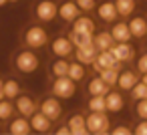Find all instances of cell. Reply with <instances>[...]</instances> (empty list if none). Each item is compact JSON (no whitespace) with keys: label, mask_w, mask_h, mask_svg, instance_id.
Instances as JSON below:
<instances>
[{"label":"cell","mask_w":147,"mask_h":135,"mask_svg":"<svg viewBox=\"0 0 147 135\" xmlns=\"http://www.w3.org/2000/svg\"><path fill=\"white\" fill-rule=\"evenodd\" d=\"M40 67V59L32 49H22L14 55V69L20 75H32Z\"/></svg>","instance_id":"6da1fadb"},{"label":"cell","mask_w":147,"mask_h":135,"mask_svg":"<svg viewBox=\"0 0 147 135\" xmlns=\"http://www.w3.org/2000/svg\"><path fill=\"white\" fill-rule=\"evenodd\" d=\"M22 43H24L26 49L38 51V49H42V47L49 45V32H47V28H42L40 24H30V26L24 28Z\"/></svg>","instance_id":"7a4b0ae2"},{"label":"cell","mask_w":147,"mask_h":135,"mask_svg":"<svg viewBox=\"0 0 147 135\" xmlns=\"http://www.w3.org/2000/svg\"><path fill=\"white\" fill-rule=\"evenodd\" d=\"M85 123H87L89 133H93V135H105L111 129V121H109L107 111H91L85 117Z\"/></svg>","instance_id":"3957f363"},{"label":"cell","mask_w":147,"mask_h":135,"mask_svg":"<svg viewBox=\"0 0 147 135\" xmlns=\"http://www.w3.org/2000/svg\"><path fill=\"white\" fill-rule=\"evenodd\" d=\"M75 93H77V83L73 79H69L67 75L55 77V81L51 85V95H55L59 99H73Z\"/></svg>","instance_id":"277c9868"},{"label":"cell","mask_w":147,"mask_h":135,"mask_svg":"<svg viewBox=\"0 0 147 135\" xmlns=\"http://www.w3.org/2000/svg\"><path fill=\"white\" fill-rule=\"evenodd\" d=\"M57 2L55 0H38L34 4V16L40 22H53L57 18Z\"/></svg>","instance_id":"5b68a950"},{"label":"cell","mask_w":147,"mask_h":135,"mask_svg":"<svg viewBox=\"0 0 147 135\" xmlns=\"http://www.w3.org/2000/svg\"><path fill=\"white\" fill-rule=\"evenodd\" d=\"M38 111H40V113H45L51 121H59V119H61V115H63L61 99H59V97H55V95L45 97V99L40 101V105H38Z\"/></svg>","instance_id":"8992f818"},{"label":"cell","mask_w":147,"mask_h":135,"mask_svg":"<svg viewBox=\"0 0 147 135\" xmlns=\"http://www.w3.org/2000/svg\"><path fill=\"white\" fill-rule=\"evenodd\" d=\"M73 51H75V47H73V43H71L69 36H57V38L51 43V53H53L55 57L69 59V57L73 55Z\"/></svg>","instance_id":"52a82bcc"},{"label":"cell","mask_w":147,"mask_h":135,"mask_svg":"<svg viewBox=\"0 0 147 135\" xmlns=\"http://www.w3.org/2000/svg\"><path fill=\"white\" fill-rule=\"evenodd\" d=\"M109 51H111L113 59L119 61V63H131L135 59V49L129 43H115Z\"/></svg>","instance_id":"ba28073f"},{"label":"cell","mask_w":147,"mask_h":135,"mask_svg":"<svg viewBox=\"0 0 147 135\" xmlns=\"http://www.w3.org/2000/svg\"><path fill=\"white\" fill-rule=\"evenodd\" d=\"M14 111H16L18 115L30 117V115L36 111V101H34L30 95H24V93H20L18 97H14Z\"/></svg>","instance_id":"9c48e42d"},{"label":"cell","mask_w":147,"mask_h":135,"mask_svg":"<svg viewBox=\"0 0 147 135\" xmlns=\"http://www.w3.org/2000/svg\"><path fill=\"white\" fill-rule=\"evenodd\" d=\"M79 14H81V10H79L75 0H65V2H61L57 6V16L61 20H65V22H73Z\"/></svg>","instance_id":"30bf717a"},{"label":"cell","mask_w":147,"mask_h":135,"mask_svg":"<svg viewBox=\"0 0 147 135\" xmlns=\"http://www.w3.org/2000/svg\"><path fill=\"white\" fill-rule=\"evenodd\" d=\"M105 107H107V113H119V111H123V107H125L123 91H109L105 95Z\"/></svg>","instance_id":"8fae6325"},{"label":"cell","mask_w":147,"mask_h":135,"mask_svg":"<svg viewBox=\"0 0 147 135\" xmlns=\"http://www.w3.org/2000/svg\"><path fill=\"white\" fill-rule=\"evenodd\" d=\"M28 121H30V129L36 131V133H49L51 127H53V121H51L45 113H40V111H34V113L28 117Z\"/></svg>","instance_id":"7c38bea8"},{"label":"cell","mask_w":147,"mask_h":135,"mask_svg":"<svg viewBox=\"0 0 147 135\" xmlns=\"http://www.w3.org/2000/svg\"><path fill=\"white\" fill-rule=\"evenodd\" d=\"M97 16L103 20V22H115L117 20V8H115V2L113 0H105V2L97 4Z\"/></svg>","instance_id":"4fadbf2b"},{"label":"cell","mask_w":147,"mask_h":135,"mask_svg":"<svg viewBox=\"0 0 147 135\" xmlns=\"http://www.w3.org/2000/svg\"><path fill=\"white\" fill-rule=\"evenodd\" d=\"M30 131H32V129H30L28 117L18 115V117H12V119H10V125H8V133H10V135H28Z\"/></svg>","instance_id":"5bb4252c"},{"label":"cell","mask_w":147,"mask_h":135,"mask_svg":"<svg viewBox=\"0 0 147 135\" xmlns=\"http://www.w3.org/2000/svg\"><path fill=\"white\" fill-rule=\"evenodd\" d=\"M129 26V32L133 38H145L147 36V18L145 16H133L131 14V20L127 22Z\"/></svg>","instance_id":"9a60e30c"},{"label":"cell","mask_w":147,"mask_h":135,"mask_svg":"<svg viewBox=\"0 0 147 135\" xmlns=\"http://www.w3.org/2000/svg\"><path fill=\"white\" fill-rule=\"evenodd\" d=\"M69 133L71 135H89L87 123H85V115L83 113H73L69 117Z\"/></svg>","instance_id":"2e32d148"},{"label":"cell","mask_w":147,"mask_h":135,"mask_svg":"<svg viewBox=\"0 0 147 135\" xmlns=\"http://www.w3.org/2000/svg\"><path fill=\"white\" fill-rule=\"evenodd\" d=\"M111 36L115 38V43H129L133 36H131V32H129V26H127V22H123V20H115L113 22V26H111Z\"/></svg>","instance_id":"e0dca14e"},{"label":"cell","mask_w":147,"mask_h":135,"mask_svg":"<svg viewBox=\"0 0 147 135\" xmlns=\"http://www.w3.org/2000/svg\"><path fill=\"white\" fill-rule=\"evenodd\" d=\"M97 49L93 45H85V47H77L75 49V59L81 63V65H93L95 57H97Z\"/></svg>","instance_id":"ac0fdd59"},{"label":"cell","mask_w":147,"mask_h":135,"mask_svg":"<svg viewBox=\"0 0 147 135\" xmlns=\"http://www.w3.org/2000/svg\"><path fill=\"white\" fill-rule=\"evenodd\" d=\"M137 81H139L137 73H133V71H129V69H127V71H123V69H121L115 85L119 87V91H123V93H125V91H131V87H133Z\"/></svg>","instance_id":"d6986e66"},{"label":"cell","mask_w":147,"mask_h":135,"mask_svg":"<svg viewBox=\"0 0 147 135\" xmlns=\"http://www.w3.org/2000/svg\"><path fill=\"white\" fill-rule=\"evenodd\" d=\"M115 45V38L111 36L109 30H103V32H93V47L97 51H109L111 47Z\"/></svg>","instance_id":"ffe728a7"},{"label":"cell","mask_w":147,"mask_h":135,"mask_svg":"<svg viewBox=\"0 0 147 135\" xmlns=\"http://www.w3.org/2000/svg\"><path fill=\"white\" fill-rule=\"evenodd\" d=\"M117 63H119V61H115V59H113L111 51H99V53H97V57H95V61H93V69H95V73H99L101 69L113 67V65H117Z\"/></svg>","instance_id":"44dd1931"},{"label":"cell","mask_w":147,"mask_h":135,"mask_svg":"<svg viewBox=\"0 0 147 135\" xmlns=\"http://www.w3.org/2000/svg\"><path fill=\"white\" fill-rule=\"evenodd\" d=\"M71 24H73V30H77V32H91L93 34L95 28H97V24H95V20L91 16H81V14Z\"/></svg>","instance_id":"7402d4cb"},{"label":"cell","mask_w":147,"mask_h":135,"mask_svg":"<svg viewBox=\"0 0 147 135\" xmlns=\"http://www.w3.org/2000/svg\"><path fill=\"white\" fill-rule=\"evenodd\" d=\"M87 91H89V95H107V93L111 91V87H109V85L97 75V77H93V79L89 81Z\"/></svg>","instance_id":"603a6c76"},{"label":"cell","mask_w":147,"mask_h":135,"mask_svg":"<svg viewBox=\"0 0 147 135\" xmlns=\"http://www.w3.org/2000/svg\"><path fill=\"white\" fill-rule=\"evenodd\" d=\"M119 71H121V63H117V65H113V67H107V69H101L97 75L109 85V87H113L115 83H117V77H119Z\"/></svg>","instance_id":"cb8c5ba5"},{"label":"cell","mask_w":147,"mask_h":135,"mask_svg":"<svg viewBox=\"0 0 147 135\" xmlns=\"http://www.w3.org/2000/svg\"><path fill=\"white\" fill-rule=\"evenodd\" d=\"M22 93V89H20V83L16 81V79H6V81H2V95L6 97V99H12L14 101V97H18Z\"/></svg>","instance_id":"d4e9b609"},{"label":"cell","mask_w":147,"mask_h":135,"mask_svg":"<svg viewBox=\"0 0 147 135\" xmlns=\"http://www.w3.org/2000/svg\"><path fill=\"white\" fill-rule=\"evenodd\" d=\"M113 2H115V8H117L119 16H131L137 8L135 0H113Z\"/></svg>","instance_id":"484cf974"},{"label":"cell","mask_w":147,"mask_h":135,"mask_svg":"<svg viewBox=\"0 0 147 135\" xmlns=\"http://www.w3.org/2000/svg\"><path fill=\"white\" fill-rule=\"evenodd\" d=\"M14 117V101L2 97L0 99V121H10Z\"/></svg>","instance_id":"4316f807"},{"label":"cell","mask_w":147,"mask_h":135,"mask_svg":"<svg viewBox=\"0 0 147 135\" xmlns=\"http://www.w3.org/2000/svg\"><path fill=\"white\" fill-rule=\"evenodd\" d=\"M69 38H71V43H73L75 49H77V47H85V45H93V34H91V32H77V30H71Z\"/></svg>","instance_id":"83f0119b"},{"label":"cell","mask_w":147,"mask_h":135,"mask_svg":"<svg viewBox=\"0 0 147 135\" xmlns=\"http://www.w3.org/2000/svg\"><path fill=\"white\" fill-rule=\"evenodd\" d=\"M85 75H87L85 65H81L79 61L69 63V71H67V77H69V79H73L75 83H79V81H83V79H85Z\"/></svg>","instance_id":"f1b7e54d"},{"label":"cell","mask_w":147,"mask_h":135,"mask_svg":"<svg viewBox=\"0 0 147 135\" xmlns=\"http://www.w3.org/2000/svg\"><path fill=\"white\" fill-rule=\"evenodd\" d=\"M67 71H69V61H67V59L57 57V59L51 63V75H53V77H63V75H67Z\"/></svg>","instance_id":"f546056e"},{"label":"cell","mask_w":147,"mask_h":135,"mask_svg":"<svg viewBox=\"0 0 147 135\" xmlns=\"http://www.w3.org/2000/svg\"><path fill=\"white\" fill-rule=\"evenodd\" d=\"M89 111H107L105 107V95H91L89 103H87Z\"/></svg>","instance_id":"4dcf8cb0"},{"label":"cell","mask_w":147,"mask_h":135,"mask_svg":"<svg viewBox=\"0 0 147 135\" xmlns=\"http://www.w3.org/2000/svg\"><path fill=\"white\" fill-rule=\"evenodd\" d=\"M131 97H133L135 101H139V99H147V85H145L143 81H137V83L131 87Z\"/></svg>","instance_id":"1f68e13d"},{"label":"cell","mask_w":147,"mask_h":135,"mask_svg":"<svg viewBox=\"0 0 147 135\" xmlns=\"http://www.w3.org/2000/svg\"><path fill=\"white\" fill-rule=\"evenodd\" d=\"M75 2H77L79 10L85 12V14H89V12H93L97 8V0H75Z\"/></svg>","instance_id":"d6a6232c"},{"label":"cell","mask_w":147,"mask_h":135,"mask_svg":"<svg viewBox=\"0 0 147 135\" xmlns=\"http://www.w3.org/2000/svg\"><path fill=\"white\" fill-rule=\"evenodd\" d=\"M135 115L139 119H147V99H139L135 105Z\"/></svg>","instance_id":"836d02e7"},{"label":"cell","mask_w":147,"mask_h":135,"mask_svg":"<svg viewBox=\"0 0 147 135\" xmlns=\"http://www.w3.org/2000/svg\"><path fill=\"white\" fill-rule=\"evenodd\" d=\"M109 133H113V135H131L133 129L127 127V125H117L115 129H109Z\"/></svg>","instance_id":"e575fe53"},{"label":"cell","mask_w":147,"mask_h":135,"mask_svg":"<svg viewBox=\"0 0 147 135\" xmlns=\"http://www.w3.org/2000/svg\"><path fill=\"white\" fill-rule=\"evenodd\" d=\"M133 133H135V135H147V119H141V121L133 127Z\"/></svg>","instance_id":"d590c367"},{"label":"cell","mask_w":147,"mask_h":135,"mask_svg":"<svg viewBox=\"0 0 147 135\" xmlns=\"http://www.w3.org/2000/svg\"><path fill=\"white\" fill-rule=\"evenodd\" d=\"M137 71L143 75V73H147V51L137 59Z\"/></svg>","instance_id":"8d00e7d4"},{"label":"cell","mask_w":147,"mask_h":135,"mask_svg":"<svg viewBox=\"0 0 147 135\" xmlns=\"http://www.w3.org/2000/svg\"><path fill=\"white\" fill-rule=\"evenodd\" d=\"M57 135H69V125H61L57 129Z\"/></svg>","instance_id":"74e56055"},{"label":"cell","mask_w":147,"mask_h":135,"mask_svg":"<svg viewBox=\"0 0 147 135\" xmlns=\"http://www.w3.org/2000/svg\"><path fill=\"white\" fill-rule=\"evenodd\" d=\"M139 81H143V83H145V85H147V73H143V75H141V79H139Z\"/></svg>","instance_id":"f35d334b"},{"label":"cell","mask_w":147,"mask_h":135,"mask_svg":"<svg viewBox=\"0 0 147 135\" xmlns=\"http://www.w3.org/2000/svg\"><path fill=\"white\" fill-rule=\"evenodd\" d=\"M2 81H4V79H0V99L4 97V95H2Z\"/></svg>","instance_id":"ab89813d"},{"label":"cell","mask_w":147,"mask_h":135,"mask_svg":"<svg viewBox=\"0 0 147 135\" xmlns=\"http://www.w3.org/2000/svg\"><path fill=\"white\" fill-rule=\"evenodd\" d=\"M4 4H8V0H0V8H2Z\"/></svg>","instance_id":"60d3db41"},{"label":"cell","mask_w":147,"mask_h":135,"mask_svg":"<svg viewBox=\"0 0 147 135\" xmlns=\"http://www.w3.org/2000/svg\"><path fill=\"white\" fill-rule=\"evenodd\" d=\"M8 2H18V0H8Z\"/></svg>","instance_id":"b9f144b4"},{"label":"cell","mask_w":147,"mask_h":135,"mask_svg":"<svg viewBox=\"0 0 147 135\" xmlns=\"http://www.w3.org/2000/svg\"><path fill=\"white\" fill-rule=\"evenodd\" d=\"M0 125H2V121H0Z\"/></svg>","instance_id":"7bdbcfd3"},{"label":"cell","mask_w":147,"mask_h":135,"mask_svg":"<svg viewBox=\"0 0 147 135\" xmlns=\"http://www.w3.org/2000/svg\"><path fill=\"white\" fill-rule=\"evenodd\" d=\"M145 49H147V45H145Z\"/></svg>","instance_id":"ee69618b"},{"label":"cell","mask_w":147,"mask_h":135,"mask_svg":"<svg viewBox=\"0 0 147 135\" xmlns=\"http://www.w3.org/2000/svg\"><path fill=\"white\" fill-rule=\"evenodd\" d=\"M145 2H147V0H145Z\"/></svg>","instance_id":"f6af8a7d"}]
</instances>
